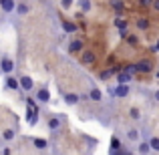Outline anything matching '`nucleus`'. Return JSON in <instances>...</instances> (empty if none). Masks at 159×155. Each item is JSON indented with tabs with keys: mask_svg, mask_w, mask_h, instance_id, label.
Instances as JSON below:
<instances>
[{
	"mask_svg": "<svg viewBox=\"0 0 159 155\" xmlns=\"http://www.w3.org/2000/svg\"><path fill=\"white\" fill-rule=\"evenodd\" d=\"M151 69H153V65H151V61H147V58H143V61L137 62V73H151Z\"/></svg>",
	"mask_w": 159,
	"mask_h": 155,
	"instance_id": "nucleus-1",
	"label": "nucleus"
},
{
	"mask_svg": "<svg viewBox=\"0 0 159 155\" xmlns=\"http://www.w3.org/2000/svg\"><path fill=\"white\" fill-rule=\"evenodd\" d=\"M26 115H28V125H36L39 123V109L36 107H28Z\"/></svg>",
	"mask_w": 159,
	"mask_h": 155,
	"instance_id": "nucleus-2",
	"label": "nucleus"
},
{
	"mask_svg": "<svg viewBox=\"0 0 159 155\" xmlns=\"http://www.w3.org/2000/svg\"><path fill=\"white\" fill-rule=\"evenodd\" d=\"M36 101H40V103H48L51 101V93H48V89H39L36 91Z\"/></svg>",
	"mask_w": 159,
	"mask_h": 155,
	"instance_id": "nucleus-3",
	"label": "nucleus"
},
{
	"mask_svg": "<svg viewBox=\"0 0 159 155\" xmlns=\"http://www.w3.org/2000/svg\"><path fill=\"white\" fill-rule=\"evenodd\" d=\"M111 93H113V97H127L129 95V87L127 85H119V87H115Z\"/></svg>",
	"mask_w": 159,
	"mask_h": 155,
	"instance_id": "nucleus-4",
	"label": "nucleus"
},
{
	"mask_svg": "<svg viewBox=\"0 0 159 155\" xmlns=\"http://www.w3.org/2000/svg\"><path fill=\"white\" fill-rule=\"evenodd\" d=\"M32 87H34V81L30 77H20V89L22 91H32Z\"/></svg>",
	"mask_w": 159,
	"mask_h": 155,
	"instance_id": "nucleus-5",
	"label": "nucleus"
},
{
	"mask_svg": "<svg viewBox=\"0 0 159 155\" xmlns=\"http://www.w3.org/2000/svg\"><path fill=\"white\" fill-rule=\"evenodd\" d=\"M0 69H2L4 73H12V69H14V62H12L8 57H4L2 62H0Z\"/></svg>",
	"mask_w": 159,
	"mask_h": 155,
	"instance_id": "nucleus-6",
	"label": "nucleus"
},
{
	"mask_svg": "<svg viewBox=\"0 0 159 155\" xmlns=\"http://www.w3.org/2000/svg\"><path fill=\"white\" fill-rule=\"evenodd\" d=\"M81 62H85V65H91V62H95V52H93V51H83V54H81Z\"/></svg>",
	"mask_w": 159,
	"mask_h": 155,
	"instance_id": "nucleus-7",
	"label": "nucleus"
},
{
	"mask_svg": "<svg viewBox=\"0 0 159 155\" xmlns=\"http://www.w3.org/2000/svg\"><path fill=\"white\" fill-rule=\"evenodd\" d=\"M61 125H62L61 117H51V119H48V129H51V131H58Z\"/></svg>",
	"mask_w": 159,
	"mask_h": 155,
	"instance_id": "nucleus-8",
	"label": "nucleus"
},
{
	"mask_svg": "<svg viewBox=\"0 0 159 155\" xmlns=\"http://www.w3.org/2000/svg\"><path fill=\"white\" fill-rule=\"evenodd\" d=\"M6 87H8V89H12V91H18L20 89V81H18V79H14V77H8L6 79Z\"/></svg>",
	"mask_w": 159,
	"mask_h": 155,
	"instance_id": "nucleus-9",
	"label": "nucleus"
},
{
	"mask_svg": "<svg viewBox=\"0 0 159 155\" xmlns=\"http://www.w3.org/2000/svg\"><path fill=\"white\" fill-rule=\"evenodd\" d=\"M117 83H119V85H129V83H131V75H127L125 71L119 73L117 75Z\"/></svg>",
	"mask_w": 159,
	"mask_h": 155,
	"instance_id": "nucleus-10",
	"label": "nucleus"
},
{
	"mask_svg": "<svg viewBox=\"0 0 159 155\" xmlns=\"http://www.w3.org/2000/svg\"><path fill=\"white\" fill-rule=\"evenodd\" d=\"M79 99H81V97H79V95H75V93H66L65 95V103L66 105H77Z\"/></svg>",
	"mask_w": 159,
	"mask_h": 155,
	"instance_id": "nucleus-11",
	"label": "nucleus"
},
{
	"mask_svg": "<svg viewBox=\"0 0 159 155\" xmlns=\"http://www.w3.org/2000/svg\"><path fill=\"white\" fill-rule=\"evenodd\" d=\"M69 51L70 52H81L83 51V40H73V43L69 44Z\"/></svg>",
	"mask_w": 159,
	"mask_h": 155,
	"instance_id": "nucleus-12",
	"label": "nucleus"
},
{
	"mask_svg": "<svg viewBox=\"0 0 159 155\" xmlns=\"http://www.w3.org/2000/svg\"><path fill=\"white\" fill-rule=\"evenodd\" d=\"M0 6H2V10H4V12H12V10L16 8V4H14V0H4Z\"/></svg>",
	"mask_w": 159,
	"mask_h": 155,
	"instance_id": "nucleus-13",
	"label": "nucleus"
},
{
	"mask_svg": "<svg viewBox=\"0 0 159 155\" xmlns=\"http://www.w3.org/2000/svg\"><path fill=\"white\" fill-rule=\"evenodd\" d=\"M89 99H91V101H101V99H103V93L99 89H91L89 91Z\"/></svg>",
	"mask_w": 159,
	"mask_h": 155,
	"instance_id": "nucleus-14",
	"label": "nucleus"
},
{
	"mask_svg": "<svg viewBox=\"0 0 159 155\" xmlns=\"http://www.w3.org/2000/svg\"><path fill=\"white\" fill-rule=\"evenodd\" d=\"M149 151H151V145H149L147 141H143V143H139V153H141V155H147Z\"/></svg>",
	"mask_w": 159,
	"mask_h": 155,
	"instance_id": "nucleus-15",
	"label": "nucleus"
},
{
	"mask_svg": "<svg viewBox=\"0 0 159 155\" xmlns=\"http://www.w3.org/2000/svg\"><path fill=\"white\" fill-rule=\"evenodd\" d=\"M32 143H34L36 149H47V139H40V137H36Z\"/></svg>",
	"mask_w": 159,
	"mask_h": 155,
	"instance_id": "nucleus-16",
	"label": "nucleus"
},
{
	"mask_svg": "<svg viewBox=\"0 0 159 155\" xmlns=\"http://www.w3.org/2000/svg\"><path fill=\"white\" fill-rule=\"evenodd\" d=\"M137 28H141V30H147V28H149V20H147V18H139V20H137Z\"/></svg>",
	"mask_w": 159,
	"mask_h": 155,
	"instance_id": "nucleus-17",
	"label": "nucleus"
},
{
	"mask_svg": "<svg viewBox=\"0 0 159 155\" xmlns=\"http://www.w3.org/2000/svg\"><path fill=\"white\" fill-rule=\"evenodd\" d=\"M149 145H151V151H159V137H151Z\"/></svg>",
	"mask_w": 159,
	"mask_h": 155,
	"instance_id": "nucleus-18",
	"label": "nucleus"
},
{
	"mask_svg": "<svg viewBox=\"0 0 159 155\" xmlns=\"http://www.w3.org/2000/svg\"><path fill=\"white\" fill-rule=\"evenodd\" d=\"M14 135H16V133H14V129H6V131L2 133V137H4L6 141H12V139H14Z\"/></svg>",
	"mask_w": 159,
	"mask_h": 155,
	"instance_id": "nucleus-19",
	"label": "nucleus"
},
{
	"mask_svg": "<svg viewBox=\"0 0 159 155\" xmlns=\"http://www.w3.org/2000/svg\"><path fill=\"white\" fill-rule=\"evenodd\" d=\"M115 26L119 28V30H127V22H125L123 18H115Z\"/></svg>",
	"mask_w": 159,
	"mask_h": 155,
	"instance_id": "nucleus-20",
	"label": "nucleus"
},
{
	"mask_svg": "<svg viewBox=\"0 0 159 155\" xmlns=\"http://www.w3.org/2000/svg\"><path fill=\"white\" fill-rule=\"evenodd\" d=\"M79 6H81V10H83V12H89L91 2H89V0H79Z\"/></svg>",
	"mask_w": 159,
	"mask_h": 155,
	"instance_id": "nucleus-21",
	"label": "nucleus"
},
{
	"mask_svg": "<svg viewBox=\"0 0 159 155\" xmlns=\"http://www.w3.org/2000/svg\"><path fill=\"white\" fill-rule=\"evenodd\" d=\"M127 137H129L131 141H135L137 137H139V131H137V129H129V131H127Z\"/></svg>",
	"mask_w": 159,
	"mask_h": 155,
	"instance_id": "nucleus-22",
	"label": "nucleus"
},
{
	"mask_svg": "<svg viewBox=\"0 0 159 155\" xmlns=\"http://www.w3.org/2000/svg\"><path fill=\"white\" fill-rule=\"evenodd\" d=\"M14 10L18 12V14H26V12H28V6H26V4H18Z\"/></svg>",
	"mask_w": 159,
	"mask_h": 155,
	"instance_id": "nucleus-23",
	"label": "nucleus"
},
{
	"mask_svg": "<svg viewBox=\"0 0 159 155\" xmlns=\"http://www.w3.org/2000/svg\"><path fill=\"white\" fill-rule=\"evenodd\" d=\"M129 115H131V119H139V117H141V113H139V109H137V107H131Z\"/></svg>",
	"mask_w": 159,
	"mask_h": 155,
	"instance_id": "nucleus-24",
	"label": "nucleus"
},
{
	"mask_svg": "<svg viewBox=\"0 0 159 155\" xmlns=\"http://www.w3.org/2000/svg\"><path fill=\"white\" fill-rule=\"evenodd\" d=\"M62 28H65L66 32H75V30H77V26H75L73 22H65V24H62Z\"/></svg>",
	"mask_w": 159,
	"mask_h": 155,
	"instance_id": "nucleus-25",
	"label": "nucleus"
},
{
	"mask_svg": "<svg viewBox=\"0 0 159 155\" xmlns=\"http://www.w3.org/2000/svg\"><path fill=\"white\" fill-rule=\"evenodd\" d=\"M125 73H127V75H131V77H133V75L137 73V65H129V66H125Z\"/></svg>",
	"mask_w": 159,
	"mask_h": 155,
	"instance_id": "nucleus-26",
	"label": "nucleus"
},
{
	"mask_svg": "<svg viewBox=\"0 0 159 155\" xmlns=\"http://www.w3.org/2000/svg\"><path fill=\"white\" fill-rule=\"evenodd\" d=\"M111 147L113 149H121V139H119V137H113V139H111Z\"/></svg>",
	"mask_w": 159,
	"mask_h": 155,
	"instance_id": "nucleus-27",
	"label": "nucleus"
},
{
	"mask_svg": "<svg viewBox=\"0 0 159 155\" xmlns=\"http://www.w3.org/2000/svg\"><path fill=\"white\" fill-rule=\"evenodd\" d=\"M111 6L115 8V10H123V2H121V0H111Z\"/></svg>",
	"mask_w": 159,
	"mask_h": 155,
	"instance_id": "nucleus-28",
	"label": "nucleus"
},
{
	"mask_svg": "<svg viewBox=\"0 0 159 155\" xmlns=\"http://www.w3.org/2000/svg\"><path fill=\"white\" fill-rule=\"evenodd\" d=\"M139 4L143 8H149V6H153V0H139Z\"/></svg>",
	"mask_w": 159,
	"mask_h": 155,
	"instance_id": "nucleus-29",
	"label": "nucleus"
},
{
	"mask_svg": "<svg viewBox=\"0 0 159 155\" xmlns=\"http://www.w3.org/2000/svg\"><path fill=\"white\" fill-rule=\"evenodd\" d=\"M70 4H73V0H61V6L62 8H69Z\"/></svg>",
	"mask_w": 159,
	"mask_h": 155,
	"instance_id": "nucleus-30",
	"label": "nucleus"
},
{
	"mask_svg": "<svg viewBox=\"0 0 159 155\" xmlns=\"http://www.w3.org/2000/svg\"><path fill=\"white\" fill-rule=\"evenodd\" d=\"M113 73V71H103V73H101V79H109V75H111Z\"/></svg>",
	"mask_w": 159,
	"mask_h": 155,
	"instance_id": "nucleus-31",
	"label": "nucleus"
},
{
	"mask_svg": "<svg viewBox=\"0 0 159 155\" xmlns=\"http://www.w3.org/2000/svg\"><path fill=\"white\" fill-rule=\"evenodd\" d=\"M26 105H28V107H36V103H34V99H26Z\"/></svg>",
	"mask_w": 159,
	"mask_h": 155,
	"instance_id": "nucleus-32",
	"label": "nucleus"
},
{
	"mask_svg": "<svg viewBox=\"0 0 159 155\" xmlns=\"http://www.w3.org/2000/svg\"><path fill=\"white\" fill-rule=\"evenodd\" d=\"M127 40H129V43H133V44H135V43H137V36H127Z\"/></svg>",
	"mask_w": 159,
	"mask_h": 155,
	"instance_id": "nucleus-33",
	"label": "nucleus"
},
{
	"mask_svg": "<svg viewBox=\"0 0 159 155\" xmlns=\"http://www.w3.org/2000/svg\"><path fill=\"white\" fill-rule=\"evenodd\" d=\"M151 52H159V40H157V43H155V47L151 48Z\"/></svg>",
	"mask_w": 159,
	"mask_h": 155,
	"instance_id": "nucleus-34",
	"label": "nucleus"
},
{
	"mask_svg": "<svg viewBox=\"0 0 159 155\" xmlns=\"http://www.w3.org/2000/svg\"><path fill=\"white\" fill-rule=\"evenodd\" d=\"M153 8H155V10L159 12V0H153Z\"/></svg>",
	"mask_w": 159,
	"mask_h": 155,
	"instance_id": "nucleus-35",
	"label": "nucleus"
},
{
	"mask_svg": "<svg viewBox=\"0 0 159 155\" xmlns=\"http://www.w3.org/2000/svg\"><path fill=\"white\" fill-rule=\"evenodd\" d=\"M155 99H157V101H159V91H157V93H155Z\"/></svg>",
	"mask_w": 159,
	"mask_h": 155,
	"instance_id": "nucleus-36",
	"label": "nucleus"
},
{
	"mask_svg": "<svg viewBox=\"0 0 159 155\" xmlns=\"http://www.w3.org/2000/svg\"><path fill=\"white\" fill-rule=\"evenodd\" d=\"M157 79H159V69H157Z\"/></svg>",
	"mask_w": 159,
	"mask_h": 155,
	"instance_id": "nucleus-37",
	"label": "nucleus"
},
{
	"mask_svg": "<svg viewBox=\"0 0 159 155\" xmlns=\"http://www.w3.org/2000/svg\"><path fill=\"white\" fill-rule=\"evenodd\" d=\"M2 2H4V0H0V4H2Z\"/></svg>",
	"mask_w": 159,
	"mask_h": 155,
	"instance_id": "nucleus-38",
	"label": "nucleus"
},
{
	"mask_svg": "<svg viewBox=\"0 0 159 155\" xmlns=\"http://www.w3.org/2000/svg\"><path fill=\"white\" fill-rule=\"evenodd\" d=\"M123 155H129V153H123Z\"/></svg>",
	"mask_w": 159,
	"mask_h": 155,
	"instance_id": "nucleus-39",
	"label": "nucleus"
}]
</instances>
